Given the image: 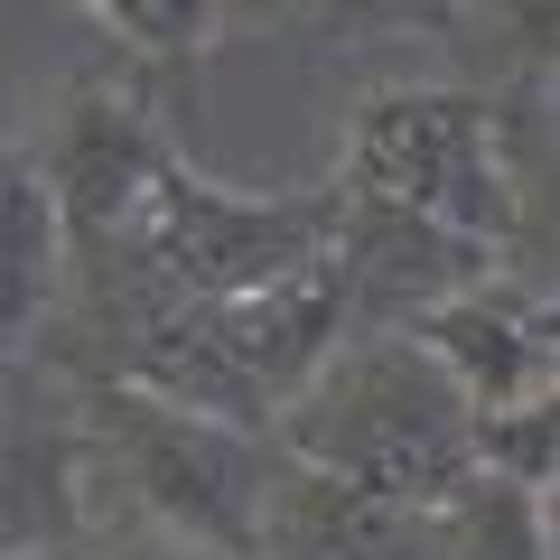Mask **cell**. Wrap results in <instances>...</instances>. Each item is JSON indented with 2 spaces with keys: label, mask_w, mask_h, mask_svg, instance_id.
<instances>
[{
  "label": "cell",
  "mask_w": 560,
  "mask_h": 560,
  "mask_svg": "<svg viewBox=\"0 0 560 560\" xmlns=\"http://www.w3.org/2000/svg\"><path fill=\"white\" fill-rule=\"evenodd\" d=\"M94 495L131 504L140 533L197 541L215 560H261L271 541V495H280V440L243 420H206L187 401H160L140 383H94L75 411Z\"/></svg>",
  "instance_id": "2"
},
{
  "label": "cell",
  "mask_w": 560,
  "mask_h": 560,
  "mask_svg": "<svg viewBox=\"0 0 560 560\" xmlns=\"http://www.w3.org/2000/svg\"><path fill=\"white\" fill-rule=\"evenodd\" d=\"M75 10H94V20L113 28L140 66H160V75L197 66L206 47H215V28H224L215 0H75Z\"/></svg>",
  "instance_id": "11"
},
{
  "label": "cell",
  "mask_w": 560,
  "mask_h": 560,
  "mask_svg": "<svg viewBox=\"0 0 560 560\" xmlns=\"http://www.w3.org/2000/svg\"><path fill=\"white\" fill-rule=\"evenodd\" d=\"M20 150H28V168L47 178L57 215H66V253H103V261L131 243V224H140V206H150V187H160V168L178 160L160 103L140 94L131 75H75L38 113V131H28Z\"/></svg>",
  "instance_id": "5"
},
{
  "label": "cell",
  "mask_w": 560,
  "mask_h": 560,
  "mask_svg": "<svg viewBox=\"0 0 560 560\" xmlns=\"http://www.w3.org/2000/svg\"><path fill=\"white\" fill-rule=\"evenodd\" d=\"M66 560H215V551H197V541H168V533H140V523H121V533H84Z\"/></svg>",
  "instance_id": "12"
},
{
  "label": "cell",
  "mask_w": 560,
  "mask_h": 560,
  "mask_svg": "<svg viewBox=\"0 0 560 560\" xmlns=\"http://www.w3.org/2000/svg\"><path fill=\"white\" fill-rule=\"evenodd\" d=\"M94 533L75 411H0V560H66Z\"/></svg>",
  "instance_id": "7"
},
{
  "label": "cell",
  "mask_w": 560,
  "mask_h": 560,
  "mask_svg": "<svg viewBox=\"0 0 560 560\" xmlns=\"http://www.w3.org/2000/svg\"><path fill=\"white\" fill-rule=\"evenodd\" d=\"M327 243H337V187L243 197V187L168 160L121 253L140 271V308H206V300H243V290H261L280 271L327 261Z\"/></svg>",
  "instance_id": "4"
},
{
  "label": "cell",
  "mask_w": 560,
  "mask_h": 560,
  "mask_svg": "<svg viewBox=\"0 0 560 560\" xmlns=\"http://www.w3.org/2000/svg\"><path fill=\"white\" fill-rule=\"evenodd\" d=\"M467 401L411 327H346L327 364L271 411L280 458L318 467L393 514H430L467 477Z\"/></svg>",
  "instance_id": "1"
},
{
  "label": "cell",
  "mask_w": 560,
  "mask_h": 560,
  "mask_svg": "<svg viewBox=\"0 0 560 560\" xmlns=\"http://www.w3.org/2000/svg\"><path fill=\"white\" fill-rule=\"evenodd\" d=\"M337 187L374 206H411V215L486 243L495 261H514L523 224H533L504 94H477V84H383V94H364L355 121H346Z\"/></svg>",
  "instance_id": "3"
},
{
  "label": "cell",
  "mask_w": 560,
  "mask_h": 560,
  "mask_svg": "<svg viewBox=\"0 0 560 560\" xmlns=\"http://www.w3.org/2000/svg\"><path fill=\"white\" fill-rule=\"evenodd\" d=\"M420 533H430V560H551V495L467 467Z\"/></svg>",
  "instance_id": "9"
},
{
  "label": "cell",
  "mask_w": 560,
  "mask_h": 560,
  "mask_svg": "<svg viewBox=\"0 0 560 560\" xmlns=\"http://www.w3.org/2000/svg\"><path fill=\"white\" fill-rule=\"evenodd\" d=\"M290 10H308V0H215V20H290Z\"/></svg>",
  "instance_id": "13"
},
{
  "label": "cell",
  "mask_w": 560,
  "mask_h": 560,
  "mask_svg": "<svg viewBox=\"0 0 560 560\" xmlns=\"http://www.w3.org/2000/svg\"><path fill=\"white\" fill-rule=\"evenodd\" d=\"M467 467L551 495V477H560V411H551V393L504 401V411H477V420H467Z\"/></svg>",
  "instance_id": "10"
},
{
  "label": "cell",
  "mask_w": 560,
  "mask_h": 560,
  "mask_svg": "<svg viewBox=\"0 0 560 560\" xmlns=\"http://www.w3.org/2000/svg\"><path fill=\"white\" fill-rule=\"evenodd\" d=\"M411 337L458 383L467 411H504V401L551 393V290H533L514 271H486L448 300H430L411 318Z\"/></svg>",
  "instance_id": "6"
},
{
  "label": "cell",
  "mask_w": 560,
  "mask_h": 560,
  "mask_svg": "<svg viewBox=\"0 0 560 560\" xmlns=\"http://www.w3.org/2000/svg\"><path fill=\"white\" fill-rule=\"evenodd\" d=\"M66 215L28 150H0V346H28L66 300Z\"/></svg>",
  "instance_id": "8"
}]
</instances>
